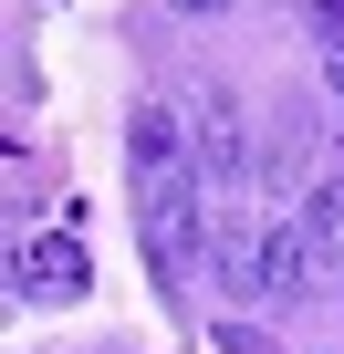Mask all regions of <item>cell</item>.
Masks as SVG:
<instances>
[{"label":"cell","mask_w":344,"mask_h":354,"mask_svg":"<svg viewBox=\"0 0 344 354\" xmlns=\"http://www.w3.org/2000/svg\"><path fill=\"white\" fill-rule=\"evenodd\" d=\"M313 42H323V84H334V104H344V11H323Z\"/></svg>","instance_id":"obj_6"},{"label":"cell","mask_w":344,"mask_h":354,"mask_svg":"<svg viewBox=\"0 0 344 354\" xmlns=\"http://www.w3.org/2000/svg\"><path fill=\"white\" fill-rule=\"evenodd\" d=\"M302 240L323 250V271H344V177H323L313 209H302Z\"/></svg>","instance_id":"obj_5"},{"label":"cell","mask_w":344,"mask_h":354,"mask_svg":"<svg viewBox=\"0 0 344 354\" xmlns=\"http://www.w3.org/2000/svg\"><path fill=\"white\" fill-rule=\"evenodd\" d=\"M209 261H219V292H240V302H271V230H251L240 209H219V230H209Z\"/></svg>","instance_id":"obj_3"},{"label":"cell","mask_w":344,"mask_h":354,"mask_svg":"<svg viewBox=\"0 0 344 354\" xmlns=\"http://www.w3.org/2000/svg\"><path fill=\"white\" fill-rule=\"evenodd\" d=\"M323 281V250L302 240V219H271V302H302Z\"/></svg>","instance_id":"obj_4"},{"label":"cell","mask_w":344,"mask_h":354,"mask_svg":"<svg viewBox=\"0 0 344 354\" xmlns=\"http://www.w3.org/2000/svg\"><path fill=\"white\" fill-rule=\"evenodd\" d=\"M323 156H334V167H323V177H344V115H334V125H323Z\"/></svg>","instance_id":"obj_8"},{"label":"cell","mask_w":344,"mask_h":354,"mask_svg":"<svg viewBox=\"0 0 344 354\" xmlns=\"http://www.w3.org/2000/svg\"><path fill=\"white\" fill-rule=\"evenodd\" d=\"M188 136H199V177H209V198H230L240 177H251V125H240V94H230V84L188 94Z\"/></svg>","instance_id":"obj_1"},{"label":"cell","mask_w":344,"mask_h":354,"mask_svg":"<svg viewBox=\"0 0 344 354\" xmlns=\"http://www.w3.org/2000/svg\"><path fill=\"white\" fill-rule=\"evenodd\" d=\"M167 11H188V21H209V11H230V0H167Z\"/></svg>","instance_id":"obj_9"},{"label":"cell","mask_w":344,"mask_h":354,"mask_svg":"<svg viewBox=\"0 0 344 354\" xmlns=\"http://www.w3.org/2000/svg\"><path fill=\"white\" fill-rule=\"evenodd\" d=\"M11 271H21V292H32V302H84V292H94V261H84V240H73V230L21 240V261H11Z\"/></svg>","instance_id":"obj_2"},{"label":"cell","mask_w":344,"mask_h":354,"mask_svg":"<svg viewBox=\"0 0 344 354\" xmlns=\"http://www.w3.org/2000/svg\"><path fill=\"white\" fill-rule=\"evenodd\" d=\"M219 354H271V344H261L251 323H230V333H219Z\"/></svg>","instance_id":"obj_7"}]
</instances>
